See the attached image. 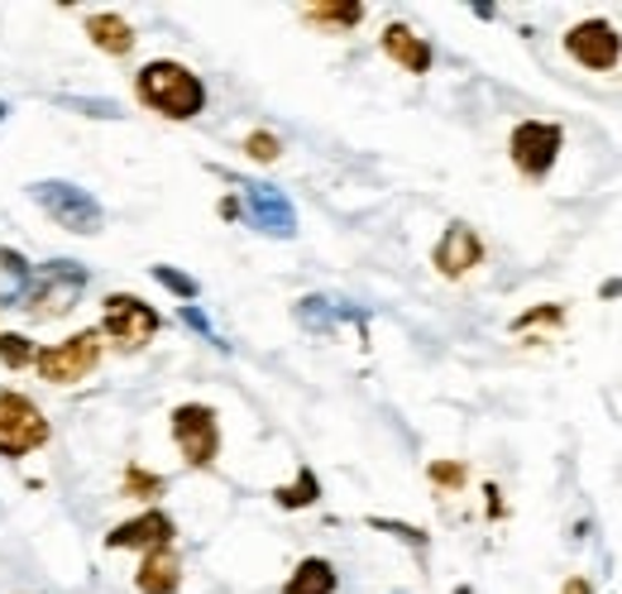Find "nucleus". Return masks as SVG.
I'll return each instance as SVG.
<instances>
[{"label": "nucleus", "instance_id": "obj_1", "mask_svg": "<svg viewBox=\"0 0 622 594\" xmlns=\"http://www.w3.org/2000/svg\"><path fill=\"white\" fill-rule=\"evenodd\" d=\"M140 97L169 120H192L206 105V87L182 63H149L140 72Z\"/></svg>", "mask_w": 622, "mask_h": 594}, {"label": "nucleus", "instance_id": "obj_2", "mask_svg": "<svg viewBox=\"0 0 622 594\" xmlns=\"http://www.w3.org/2000/svg\"><path fill=\"white\" fill-rule=\"evenodd\" d=\"M34 364H39V374L49 379V384H78V379H86L101 364V336L96 331H78V336L39 350Z\"/></svg>", "mask_w": 622, "mask_h": 594}, {"label": "nucleus", "instance_id": "obj_3", "mask_svg": "<svg viewBox=\"0 0 622 594\" xmlns=\"http://www.w3.org/2000/svg\"><path fill=\"white\" fill-rule=\"evenodd\" d=\"M173 441H177V451L187 455V465L206 470L211 461H216V451H221V422H216V413H211L206 403L173 407Z\"/></svg>", "mask_w": 622, "mask_h": 594}, {"label": "nucleus", "instance_id": "obj_4", "mask_svg": "<svg viewBox=\"0 0 622 594\" xmlns=\"http://www.w3.org/2000/svg\"><path fill=\"white\" fill-rule=\"evenodd\" d=\"M49 441V417L24 393H0V455H29Z\"/></svg>", "mask_w": 622, "mask_h": 594}, {"label": "nucleus", "instance_id": "obj_5", "mask_svg": "<svg viewBox=\"0 0 622 594\" xmlns=\"http://www.w3.org/2000/svg\"><path fill=\"white\" fill-rule=\"evenodd\" d=\"M34 202L49 211L58 225H68V231H78V235L101 231V207H96V197L82 192L78 182H39V188H34Z\"/></svg>", "mask_w": 622, "mask_h": 594}, {"label": "nucleus", "instance_id": "obj_6", "mask_svg": "<svg viewBox=\"0 0 622 594\" xmlns=\"http://www.w3.org/2000/svg\"><path fill=\"white\" fill-rule=\"evenodd\" d=\"M512 163L527 173V178H541L551 173V163L560 159V149H565V130L560 125H545V120H522L518 130H512Z\"/></svg>", "mask_w": 622, "mask_h": 594}, {"label": "nucleus", "instance_id": "obj_7", "mask_svg": "<svg viewBox=\"0 0 622 594\" xmlns=\"http://www.w3.org/2000/svg\"><path fill=\"white\" fill-rule=\"evenodd\" d=\"M154 331H159V312L149 302L130 298V293L105 298V336H115L125 350H140L154 341Z\"/></svg>", "mask_w": 622, "mask_h": 594}, {"label": "nucleus", "instance_id": "obj_8", "mask_svg": "<svg viewBox=\"0 0 622 594\" xmlns=\"http://www.w3.org/2000/svg\"><path fill=\"white\" fill-rule=\"evenodd\" d=\"M565 53L589 72H609L618 63V53H622V39H618V29L609 20H584V24H574L565 34Z\"/></svg>", "mask_w": 622, "mask_h": 594}, {"label": "nucleus", "instance_id": "obj_9", "mask_svg": "<svg viewBox=\"0 0 622 594\" xmlns=\"http://www.w3.org/2000/svg\"><path fill=\"white\" fill-rule=\"evenodd\" d=\"M82 283H86V273H82L78 264H53V269L39 279V288H34V293H29V312H34L39 322H43V316L68 312L72 302H78Z\"/></svg>", "mask_w": 622, "mask_h": 594}, {"label": "nucleus", "instance_id": "obj_10", "mask_svg": "<svg viewBox=\"0 0 622 594\" xmlns=\"http://www.w3.org/2000/svg\"><path fill=\"white\" fill-rule=\"evenodd\" d=\"M431 259H436V269H441L446 279H465V273L483 259V240H479L475 231H469V225H450Z\"/></svg>", "mask_w": 622, "mask_h": 594}, {"label": "nucleus", "instance_id": "obj_11", "mask_svg": "<svg viewBox=\"0 0 622 594\" xmlns=\"http://www.w3.org/2000/svg\"><path fill=\"white\" fill-rule=\"evenodd\" d=\"M169 542H173V517H169V513H144V517H134V523H120L111 537H105V546H111V552H125V546L163 552Z\"/></svg>", "mask_w": 622, "mask_h": 594}, {"label": "nucleus", "instance_id": "obj_12", "mask_svg": "<svg viewBox=\"0 0 622 594\" xmlns=\"http://www.w3.org/2000/svg\"><path fill=\"white\" fill-rule=\"evenodd\" d=\"M384 53L392 58V63H402L407 72H427L431 68V43L417 39L407 24H388L384 29Z\"/></svg>", "mask_w": 622, "mask_h": 594}, {"label": "nucleus", "instance_id": "obj_13", "mask_svg": "<svg viewBox=\"0 0 622 594\" xmlns=\"http://www.w3.org/2000/svg\"><path fill=\"white\" fill-rule=\"evenodd\" d=\"M134 585H140L144 594H173L182 585V566H177L173 546H163V552H149L140 575H134Z\"/></svg>", "mask_w": 622, "mask_h": 594}, {"label": "nucleus", "instance_id": "obj_14", "mask_svg": "<svg viewBox=\"0 0 622 594\" xmlns=\"http://www.w3.org/2000/svg\"><path fill=\"white\" fill-rule=\"evenodd\" d=\"M249 217H254V225H259V231L293 235V207H287L273 188H249Z\"/></svg>", "mask_w": 622, "mask_h": 594}, {"label": "nucleus", "instance_id": "obj_15", "mask_svg": "<svg viewBox=\"0 0 622 594\" xmlns=\"http://www.w3.org/2000/svg\"><path fill=\"white\" fill-rule=\"evenodd\" d=\"M86 34H91V43H96V49L115 53V58H125V53L134 49V29L120 20V14H91Z\"/></svg>", "mask_w": 622, "mask_h": 594}, {"label": "nucleus", "instance_id": "obj_16", "mask_svg": "<svg viewBox=\"0 0 622 594\" xmlns=\"http://www.w3.org/2000/svg\"><path fill=\"white\" fill-rule=\"evenodd\" d=\"M283 594H336V566L322 556L302 561V566L293 571V581L283 585Z\"/></svg>", "mask_w": 622, "mask_h": 594}, {"label": "nucleus", "instance_id": "obj_17", "mask_svg": "<svg viewBox=\"0 0 622 594\" xmlns=\"http://www.w3.org/2000/svg\"><path fill=\"white\" fill-rule=\"evenodd\" d=\"M29 288V264L14 250H0V308L6 302H20Z\"/></svg>", "mask_w": 622, "mask_h": 594}, {"label": "nucleus", "instance_id": "obj_18", "mask_svg": "<svg viewBox=\"0 0 622 594\" xmlns=\"http://www.w3.org/2000/svg\"><path fill=\"white\" fill-rule=\"evenodd\" d=\"M307 20L312 24H336V29H355L364 20V6L345 0V6H307Z\"/></svg>", "mask_w": 622, "mask_h": 594}, {"label": "nucleus", "instance_id": "obj_19", "mask_svg": "<svg viewBox=\"0 0 622 594\" xmlns=\"http://www.w3.org/2000/svg\"><path fill=\"white\" fill-rule=\"evenodd\" d=\"M0 360H6V370H24V364L39 360V350L29 336H20V331H10V336H0Z\"/></svg>", "mask_w": 622, "mask_h": 594}, {"label": "nucleus", "instance_id": "obj_20", "mask_svg": "<svg viewBox=\"0 0 622 594\" xmlns=\"http://www.w3.org/2000/svg\"><path fill=\"white\" fill-rule=\"evenodd\" d=\"M278 504H283V509H307V504H316V475H312V470H302L293 484H283V490H278Z\"/></svg>", "mask_w": 622, "mask_h": 594}, {"label": "nucleus", "instance_id": "obj_21", "mask_svg": "<svg viewBox=\"0 0 622 594\" xmlns=\"http://www.w3.org/2000/svg\"><path fill=\"white\" fill-rule=\"evenodd\" d=\"M125 490H130V494H140V499H154V494L163 490V480H159V475H149V470H134V465H130Z\"/></svg>", "mask_w": 622, "mask_h": 594}, {"label": "nucleus", "instance_id": "obj_22", "mask_svg": "<svg viewBox=\"0 0 622 594\" xmlns=\"http://www.w3.org/2000/svg\"><path fill=\"white\" fill-rule=\"evenodd\" d=\"M245 149H249V159H259V163H273V159H278V140H273L268 130H254L249 140H245Z\"/></svg>", "mask_w": 622, "mask_h": 594}, {"label": "nucleus", "instance_id": "obj_23", "mask_svg": "<svg viewBox=\"0 0 622 594\" xmlns=\"http://www.w3.org/2000/svg\"><path fill=\"white\" fill-rule=\"evenodd\" d=\"M154 279H159L163 288H173V293H182V298H196V283L187 279V273H173V269H163V264H159V269H154Z\"/></svg>", "mask_w": 622, "mask_h": 594}, {"label": "nucleus", "instance_id": "obj_24", "mask_svg": "<svg viewBox=\"0 0 622 594\" xmlns=\"http://www.w3.org/2000/svg\"><path fill=\"white\" fill-rule=\"evenodd\" d=\"M436 484H465V465H431Z\"/></svg>", "mask_w": 622, "mask_h": 594}, {"label": "nucleus", "instance_id": "obj_25", "mask_svg": "<svg viewBox=\"0 0 622 594\" xmlns=\"http://www.w3.org/2000/svg\"><path fill=\"white\" fill-rule=\"evenodd\" d=\"M532 322H560V308H537V312L518 316V331H522V326H532Z\"/></svg>", "mask_w": 622, "mask_h": 594}, {"label": "nucleus", "instance_id": "obj_26", "mask_svg": "<svg viewBox=\"0 0 622 594\" xmlns=\"http://www.w3.org/2000/svg\"><path fill=\"white\" fill-rule=\"evenodd\" d=\"M565 594H589V581H580V575H574V581H565Z\"/></svg>", "mask_w": 622, "mask_h": 594}, {"label": "nucleus", "instance_id": "obj_27", "mask_svg": "<svg viewBox=\"0 0 622 594\" xmlns=\"http://www.w3.org/2000/svg\"><path fill=\"white\" fill-rule=\"evenodd\" d=\"M0 115H6V105H0Z\"/></svg>", "mask_w": 622, "mask_h": 594}]
</instances>
